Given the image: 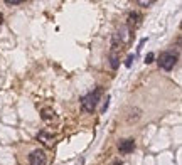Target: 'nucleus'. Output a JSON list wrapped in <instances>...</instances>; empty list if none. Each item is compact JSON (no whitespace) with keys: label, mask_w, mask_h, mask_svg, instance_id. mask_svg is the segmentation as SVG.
Segmentation results:
<instances>
[{"label":"nucleus","mask_w":182,"mask_h":165,"mask_svg":"<svg viewBox=\"0 0 182 165\" xmlns=\"http://www.w3.org/2000/svg\"><path fill=\"white\" fill-rule=\"evenodd\" d=\"M101 95H103V89L95 88V91H91V93H88L86 96H83V98H81V106H83V110L88 111V113H93V111L96 110V105H98Z\"/></svg>","instance_id":"1"},{"label":"nucleus","mask_w":182,"mask_h":165,"mask_svg":"<svg viewBox=\"0 0 182 165\" xmlns=\"http://www.w3.org/2000/svg\"><path fill=\"white\" fill-rule=\"evenodd\" d=\"M177 64V54L172 51H165L162 52L159 57V66L162 67L164 71H172L174 66Z\"/></svg>","instance_id":"2"},{"label":"nucleus","mask_w":182,"mask_h":165,"mask_svg":"<svg viewBox=\"0 0 182 165\" xmlns=\"http://www.w3.org/2000/svg\"><path fill=\"white\" fill-rule=\"evenodd\" d=\"M29 163L30 165H46L47 163V157H46L44 150H34L29 155Z\"/></svg>","instance_id":"3"},{"label":"nucleus","mask_w":182,"mask_h":165,"mask_svg":"<svg viewBox=\"0 0 182 165\" xmlns=\"http://www.w3.org/2000/svg\"><path fill=\"white\" fill-rule=\"evenodd\" d=\"M118 148H120L121 153H125V155H127V153H131L135 150V142L131 138H125L118 143Z\"/></svg>","instance_id":"4"},{"label":"nucleus","mask_w":182,"mask_h":165,"mask_svg":"<svg viewBox=\"0 0 182 165\" xmlns=\"http://www.w3.org/2000/svg\"><path fill=\"white\" fill-rule=\"evenodd\" d=\"M41 118L46 121V123H52V121L58 120V116H56V113H54V110H52V108H42Z\"/></svg>","instance_id":"5"},{"label":"nucleus","mask_w":182,"mask_h":165,"mask_svg":"<svg viewBox=\"0 0 182 165\" xmlns=\"http://www.w3.org/2000/svg\"><path fill=\"white\" fill-rule=\"evenodd\" d=\"M37 138H39V142H42L46 147H52V143H54V135L49 133V131H39Z\"/></svg>","instance_id":"6"},{"label":"nucleus","mask_w":182,"mask_h":165,"mask_svg":"<svg viewBox=\"0 0 182 165\" xmlns=\"http://www.w3.org/2000/svg\"><path fill=\"white\" fill-rule=\"evenodd\" d=\"M140 113H142V111L138 108H133L130 113H128V121H130V123H131V121H137L138 118H140Z\"/></svg>","instance_id":"7"},{"label":"nucleus","mask_w":182,"mask_h":165,"mask_svg":"<svg viewBox=\"0 0 182 165\" xmlns=\"http://www.w3.org/2000/svg\"><path fill=\"white\" fill-rule=\"evenodd\" d=\"M110 64H111L113 69L118 67V54H116V52H111V56H110Z\"/></svg>","instance_id":"8"},{"label":"nucleus","mask_w":182,"mask_h":165,"mask_svg":"<svg viewBox=\"0 0 182 165\" xmlns=\"http://www.w3.org/2000/svg\"><path fill=\"white\" fill-rule=\"evenodd\" d=\"M133 59H135V56H133V54H130V56L127 57V61H125V66L130 67V66H131V62H133Z\"/></svg>","instance_id":"9"},{"label":"nucleus","mask_w":182,"mask_h":165,"mask_svg":"<svg viewBox=\"0 0 182 165\" xmlns=\"http://www.w3.org/2000/svg\"><path fill=\"white\" fill-rule=\"evenodd\" d=\"M152 0H138V5H142V7H148V5H152Z\"/></svg>","instance_id":"10"},{"label":"nucleus","mask_w":182,"mask_h":165,"mask_svg":"<svg viewBox=\"0 0 182 165\" xmlns=\"http://www.w3.org/2000/svg\"><path fill=\"white\" fill-rule=\"evenodd\" d=\"M7 5H20L22 3V0H5Z\"/></svg>","instance_id":"11"},{"label":"nucleus","mask_w":182,"mask_h":165,"mask_svg":"<svg viewBox=\"0 0 182 165\" xmlns=\"http://www.w3.org/2000/svg\"><path fill=\"white\" fill-rule=\"evenodd\" d=\"M153 57H155V56H153V52H148V54H147V57H145V62H147V64L153 62Z\"/></svg>","instance_id":"12"},{"label":"nucleus","mask_w":182,"mask_h":165,"mask_svg":"<svg viewBox=\"0 0 182 165\" xmlns=\"http://www.w3.org/2000/svg\"><path fill=\"white\" fill-rule=\"evenodd\" d=\"M2 22H3V15L0 14V24H2Z\"/></svg>","instance_id":"13"},{"label":"nucleus","mask_w":182,"mask_h":165,"mask_svg":"<svg viewBox=\"0 0 182 165\" xmlns=\"http://www.w3.org/2000/svg\"><path fill=\"white\" fill-rule=\"evenodd\" d=\"M113 165H121V162H118V160H116V162H115V163H113Z\"/></svg>","instance_id":"14"}]
</instances>
